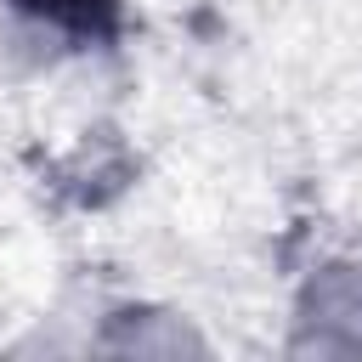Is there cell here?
<instances>
[{
  "mask_svg": "<svg viewBox=\"0 0 362 362\" xmlns=\"http://www.w3.org/2000/svg\"><path fill=\"white\" fill-rule=\"evenodd\" d=\"M28 11H45L57 23H74V28H107L113 23V0H17Z\"/></svg>",
  "mask_w": 362,
  "mask_h": 362,
  "instance_id": "1",
  "label": "cell"
}]
</instances>
